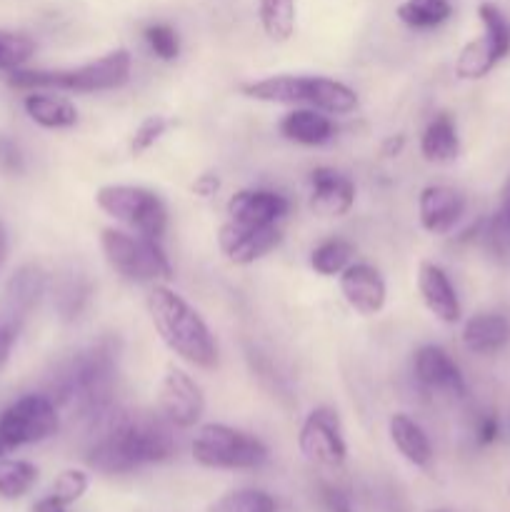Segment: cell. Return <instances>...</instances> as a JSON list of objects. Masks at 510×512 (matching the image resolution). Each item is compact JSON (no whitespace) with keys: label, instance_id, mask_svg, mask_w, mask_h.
Masks as SVG:
<instances>
[{"label":"cell","instance_id":"27","mask_svg":"<svg viewBox=\"0 0 510 512\" xmlns=\"http://www.w3.org/2000/svg\"><path fill=\"white\" fill-rule=\"evenodd\" d=\"M295 0H260L258 18L265 35L275 43H285L295 33Z\"/></svg>","mask_w":510,"mask_h":512},{"label":"cell","instance_id":"16","mask_svg":"<svg viewBox=\"0 0 510 512\" xmlns=\"http://www.w3.org/2000/svg\"><path fill=\"white\" fill-rule=\"evenodd\" d=\"M340 293L358 315H375L385 308L388 288L378 268L368 263H350L340 273Z\"/></svg>","mask_w":510,"mask_h":512},{"label":"cell","instance_id":"13","mask_svg":"<svg viewBox=\"0 0 510 512\" xmlns=\"http://www.w3.org/2000/svg\"><path fill=\"white\" fill-rule=\"evenodd\" d=\"M45 285H48V278H45V270L40 265H20L10 275L3 295H0V320L13 325L15 330L23 328L25 318L33 313V308L43 298Z\"/></svg>","mask_w":510,"mask_h":512},{"label":"cell","instance_id":"12","mask_svg":"<svg viewBox=\"0 0 510 512\" xmlns=\"http://www.w3.org/2000/svg\"><path fill=\"white\" fill-rule=\"evenodd\" d=\"M158 408L160 415L173 425L175 430H188L200 423L205 413L203 388L195 383L188 370L170 363L165 368L163 380L158 388Z\"/></svg>","mask_w":510,"mask_h":512},{"label":"cell","instance_id":"17","mask_svg":"<svg viewBox=\"0 0 510 512\" xmlns=\"http://www.w3.org/2000/svg\"><path fill=\"white\" fill-rule=\"evenodd\" d=\"M465 205H468V200L458 188L428 185V188L420 190L418 198L420 225L433 235L450 233L465 215Z\"/></svg>","mask_w":510,"mask_h":512},{"label":"cell","instance_id":"40","mask_svg":"<svg viewBox=\"0 0 510 512\" xmlns=\"http://www.w3.org/2000/svg\"><path fill=\"white\" fill-rule=\"evenodd\" d=\"M18 333H20V330H15L13 325H8V323H3V320H0V370L8 365L10 353H13V345H15V338H18Z\"/></svg>","mask_w":510,"mask_h":512},{"label":"cell","instance_id":"14","mask_svg":"<svg viewBox=\"0 0 510 512\" xmlns=\"http://www.w3.org/2000/svg\"><path fill=\"white\" fill-rule=\"evenodd\" d=\"M280 240H283V233L278 230V225L255 228V225H240L228 220L218 230L220 250L235 265H250L255 260L265 258V255L278 248Z\"/></svg>","mask_w":510,"mask_h":512},{"label":"cell","instance_id":"24","mask_svg":"<svg viewBox=\"0 0 510 512\" xmlns=\"http://www.w3.org/2000/svg\"><path fill=\"white\" fill-rule=\"evenodd\" d=\"M388 435L390 443L395 445V450H398L410 465H415V468H428V465L433 463V445H430V438L410 415L395 413L393 418L388 420Z\"/></svg>","mask_w":510,"mask_h":512},{"label":"cell","instance_id":"8","mask_svg":"<svg viewBox=\"0 0 510 512\" xmlns=\"http://www.w3.org/2000/svg\"><path fill=\"white\" fill-rule=\"evenodd\" d=\"M95 203L105 215L145 238L163 240L168 230V208L163 198L140 185H103L95 193Z\"/></svg>","mask_w":510,"mask_h":512},{"label":"cell","instance_id":"36","mask_svg":"<svg viewBox=\"0 0 510 512\" xmlns=\"http://www.w3.org/2000/svg\"><path fill=\"white\" fill-rule=\"evenodd\" d=\"M168 128H170L168 118H163V115H148V118L135 128L133 140H130V150H133V155H140L145 153V150L153 148V145L163 138Z\"/></svg>","mask_w":510,"mask_h":512},{"label":"cell","instance_id":"25","mask_svg":"<svg viewBox=\"0 0 510 512\" xmlns=\"http://www.w3.org/2000/svg\"><path fill=\"white\" fill-rule=\"evenodd\" d=\"M420 153L428 163H453L460 155V138L455 120L448 113H440L425 125L420 135Z\"/></svg>","mask_w":510,"mask_h":512},{"label":"cell","instance_id":"10","mask_svg":"<svg viewBox=\"0 0 510 512\" xmlns=\"http://www.w3.org/2000/svg\"><path fill=\"white\" fill-rule=\"evenodd\" d=\"M60 428V410L50 400V395L30 393L13 400L8 408L0 413V435L10 450H18L23 445L43 443L53 438Z\"/></svg>","mask_w":510,"mask_h":512},{"label":"cell","instance_id":"28","mask_svg":"<svg viewBox=\"0 0 510 512\" xmlns=\"http://www.w3.org/2000/svg\"><path fill=\"white\" fill-rule=\"evenodd\" d=\"M355 245L345 238H328L320 245H315L310 253V268L318 275L333 278L340 275L350 263H353Z\"/></svg>","mask_w":510,"mask_h":512},{"label":"cell","instance_id":"7","mask_svg":"<svg viewBox=\"0 0 510 512\" xmlns=\"http://www.w3.org/2000/svg\"><path fill=\"white\" fill-rule=\"evenodd\" d=\"M190 453L200 468L208 470H255L268 460L263 440L223 423L200 425Z\"/></svg>","mask_w":510,"mask_h":512},{"label":"cell","instance_id":"18","mask_svg":"<svg viewBox=\"0 0 510 512\" xmlns=\"http://www.w3.org/2000/svg\"><path fill=\"white\" fill-rule=\"evenodd\" d=\"M355 205V185L348 175L333 168H315L310 173V208L320 218H343Z\"/></svg>","mask_w":510,"mask_h":512},{"label":"cell","instance_id":"41","mask_svg":"<svg viewBox=\"0 0 510 512\" xmlns=\"http://www.w3.org/2000/svg\"><path fill=\"white\" fill-rule=\"evenodd\" d=\"M218 188H220V180H218V175H213V173H203L193 183V193L200 195V198H210V195L218 193Z\"/></svg>","mask_w":510,"mask_h":512},{"label":"cell","instance_id":"6","mask_svg":"<svg viewBox=\"0 0 510 512\" xmlns=\"http://www.w3.org/2000/svg\"><path fill=\"white\" fill-rule=\"evenodd\" d=\"M100 250L110 268L125 280L158 285L173 278V265L165 250L160 248V240L128 233V230L105 228L100 233Z\"/></svg>","mask_w":510,"mask_h":512},{"label":"cell","instance_id":"32","mask_svg":"<svg viewBox=\"0 0 510 512\" xmlns=\"http://www.w3.org/2000/svg\"><path fill=\"white\" fill-rule=\"evenodd\" d=\"M483 238L488 240L495 253H508L510 250V175L500 188L498 208L483 223Z\"/></svg>","mask_w":510,"mask_h":512},{"label":"cell","instance_id":"22","mask_svg":"<svg viewBox=\"0 0 510 512\" xmlns=\"http://www.w3.org/2000/svg\"><path fill=\"white\" fill-rule=\"evenodd\" d=\"M23 110L35 125L45 130H68L78 123V110L68 98L50 90H30L23 98Z\"/></svg>","mask_w":510,"mask_h":512},{"label":"cell","instance_id":"1","mask_svg":"<svg viewBox=\"0 0 510 512\" xmlns=\"http://www.w3.org/2000/svg\"><path fill=\"white\" fill-rule=\"evenodd\" d=\"M173 430L163 415H138L113 405L88 423L85 463L105 475H123L143 465L165 463L178 453Z\"/></svg>","mask_w":510,"mask_h":512},{"label":"cell","instance_id":"31","mask_svg":"<svg viewBox=\"0 0 510 512\" xmlns=\"http://www.w3.org/2000/svg\"><path fill=\"white\" fill-rule=\"evenodd\" d=\"M205 512H278V505H275L273 495L265 490L238 488L213 500Z\"/></svg>","mask_w":510,"mask_h":512},{"label":"cell","instance_id":"26","mask_svg":"<svg viewBox=\"0 0 510 512\" xmlns=\"http://www.w3.org/2000/svg\"><path fill=\"white\" fill-rule=\"evenodd\" d=\"M93 298V280L80 270L70 268L55 280L53 305L63 320H78Z\"/></svg>","mask_w":510,"mask_h":512},{"label":"cell","instance_id":"39","mask_svg":"<svg viewBox=\"0 0 510 512\" xmlns=\"http://www.w3.org/2000/svg\"><path fill=\"white\" fill-rule=\"evenodd\" d=\"M500 435V423L493 413H485L478 418V425H475V443L478 445H493Z\"/></svg>","mask_w":510,"mask_h":512},{"label":"cell","instance_id":"9","mask_svg":"<svg viewBox=\"0 0 510 512\" xmlns=\"http://www.w3.org/2000/svg\"><path fill=\"white\" fill-rule=\"evenodd\" d=\"M478 18L483 35L470 40L455 60V73L463 80H480L510 53V20L498 5L480 3Z\"/></svg>","mask_w":510,"mask_h":512},{"label":"cell","instance_id":"43","mask_svg":"<svg viewBox=\"0 0 510 512\" xmlns=\"http://www.w3.org/2000/svg\"><path fill=\"white\" fill-rule=\"evenodd\" d=\"M403 145H405L403 135H398V138H388L383 143V153L388 155V158H393V155H398L400 150H403Z\"/></svg>","mask_w":510,"mask_h":512},{"label":"cell","instance_id":"5","mask_svg":"<svg viewBox=\"0 0 510 512\" xmlns=\"http://www.w3.org/2000/svg\"><path fill=\"white\" fill-rule=\"evenodd\" d=\"M240 90L260 103L308 105L328 115H348L358 108V93L350 85L323 75H273L243 83Z\"/></svg>","mask_w":510,"mask_h":512},{"label":"cell","instance_id":"34","mask_svg":"<svg viewBox=\"0 0 510 512\" xmlns=\"http://www.w3.org/2000/svg\"><path fill=\"white\" fill-rule=\"evenodd\" d=\"M143 38L148 43L150 53L155 58L165 60V63H170V60H175L180 55V38L168 23H150L143 30Z\"/></svg>","mask_w":510,"mask_h":512},{"label":"cell","instance_id":"29","mask_svg":"<svg viewBox=\"0 0 510 512\" xmlns=\"http://www.w3.org/2000/svg\"><path fill=\"white\" fill-rule=\"evenodd\" d=\"M450 13L453 8L448 0H405L398 5V18L415 30L438 28L450 18Z\"/></svg>","mask_w":510,"mask_h":512},{"label":"cell","instance_id":"33","mask_svg":"<svg viewBox=\"0 0 510 512\" xmlns=\"http://www.w3.org/2000/svg\"><path fill=\"white\" fill-rule=\"evenodd\" d=\"M35 40L25 33H13V30L0 28V73L18 70L33 58Z\"/></svg>","mask_w":510,"mask_h":512},{"label":"cell","instance_id":"42","mask_svg":"<svg viewBox=\"0 0 510 512\" xmlns=\"http://www.w3.org/2000/svg\"><path fill=\"white\" fill-rule=\"evenodd\" d=\"M33 512H68V505H65L63 500H58L53 493H50V495H45V498H40L38 503L33 505Z\"/></svg>","mask_w":510,"mask_h":512},{"label":"cell","instance_id":"2","mask_svg":"<svg viewBox=\"0 0 510 512\" xmlns=\"http://www.w3.org/2000/svg\"><path fill=\"white\" fill-rule=\"evenodd\" d=\"M120 343L113 335L93 340L75 350L50 380V400L60 413H70L85 425L113 408L115 383H118Z\"/></svg>","mask_w":510,"mask_h":512},{"label":"cell","instance_id":"30","mask_svg":"<svg viewBox=\"0 0 510 512\" xmlns=\"http://www.w3.org/2000/svg\"><path fill=\"white\" fill-rule=\"evenodd\" d=\"M38 483V468L28 460L0 458V498L18 500Z\"/></svg>","mask_w":510,"mask_h":512},{"label":"cell","instance_id":"45","mask_svg":"<svg viewBox=\"0 0 510 512\" xmlns=\"http://www.w3.org/2000/svg\"><path fill=\"white\" fill-rule=\"evenodd\" d=\"M8 453H13V450H10V445L5 443L3 435H0V458H8Z\"/></svg>","mask_w":510,"mask_h":512},{"label":"cell","instance_id":"15","mask_svg":"<svg viewBox=\"0 0 510 512\" xmlns=\"http://www.w3.org/2000/svg\"><path fill=\"white\" fill-rule=\"evenodd\" d=\"M413 373L415 380L433 393L450 395V398L468 395V385H465L458 363L440 345H420L415 350Z\"/></svg>","mask_w":510,"mask_h":512},{"label":"cell","instance_id":"44","mask_svg":"<svg viewBox=\"0 0 510 512\" xmlns=\"http://www.w3.org/2000/svg\"><path fill=\"white\" fill-rule=\"evenodd\" d=\"M5 258H8V233H5V225L0 223V270H3Z\"/></svg>","mask_w":510,"mask_h":512},{"label":"cell","instance_id":"37","mask_svg":"<svg viewBox=\"0 0 510 512\" xmlns=\"http://www.w3.org/2000/svg\"><path fill=\"white\" fill-rule=\"evenodd\" d=\"M25 170V155L8 135H0V173L20 175Z\"/></svg>","mask_w":510,"mask_h":512},{"label":"cell","instance_id":"4","mask_svg":"<svg viewBox=\"0 0 510 512\" xmlns=\"http://www.w3.org/2000/svg\"><path fill=\"white\" fill-rule=\"evenodd\" d=\"M133 58L125 48L110 50L98 60L78 65V68L58 70H28L18 68L5 75L10 88L18 90H58V93H103L118 90L130 80Z\"/></svg>","mask_w":510,"mask_h":512},{"label":"cell","instance_id":"3","mask_svg":"<svg viewBox=\"0 0 510 512\" xmlns=\"http://www.w3.org/2000/svg\"><path fill=\"white\" fill-rule=\"evenodd\" d=\"M148 315L170 353L200 370L218 365V345L210 328L183 295L168 285H153L148 293Z\"/></svg>","mask_w":510,"mask_h":512},{"label":"cell","instance_id":"46","mask_svg":"<svg viewBox=\"0 0 510 512\" xmlns=\"http://www.w3.org/2000/svg\"><path fill=\"white\" fill-rule=\"evenodd\" d=\"M430 512H450V510H443V508H440V510H430Z\"/></svg>","mask_w":510,"mask_h":512},{"label":"cell","instance_id":"38","mask_svg":"<svg viewBox=\"0 0 510 512\" xmlns=\"http://www.w3.org/2000/svg\"><path fill=\"white\" fill-rule=\"evenodd\" d=\"M320 503H323L325 512H353V503H350L348 493L328 483L320 485Z\"/></svg>","mask_w":510,"mask_h":512},{"label":"cell","instance_id":"23","mask_svg":"<svg viewBox=\"0 0 510 512\" xmlns=\"http://www.w3.org/2000/svg\"><path fill=\"white\" fill-rule=\"evenodd\" d=\"M280 135L298 145H325L335 135L333 120L328 113L315 108H295L280 120Z\"/></svg>","mask_w":510,"mask_h":512},{"label":"cell","instance_id":"11","mask_svg":"<svg viewBox=\"0 0 510 512\" xmlns=\"http://www.w3.org/2000/svg\"><path fill=\"white\" fill-rule=\"evenodd\" d=\"M298 448L308 463L330 470L343 468L348 458V445H345L338 413L330 408H315L300 425Z\"/></svg>","mask_w":510,"mask_h":512},{"label":"cell","instance_id":"19","mask_svg":"<svg viewBox=\"0 0 510 512\" xmlns=\"http://www.w3.org/2000/svg\"><path fill=\"white\" fill-rule=\"evenodd\" d=\"M228 220L240 225H278L290 213V200L275 190H238L225 205Z\"/></svg>","mask_w":510,"mask_h":512},{"label":"cell","instance_id":"35","mask_svg":"<svg viewBox=\"0 0 510 512\" xmlns=\"http://www.w3.org/2000/svg\"><path fill=\"white\" fill-rule=\"evenodd\" d=\"M88 485H90V478L85 470L68 468L53 480V490H50V493H53L58 500H63V503L70 508V505L78 503V500L88 493Z\"/></svg>","mask_w":510,"mask_h":512},{"label":"cell","instance_id":"20","mask_svg":"<svg viewBox=\"0 0 510 512\" xmlns=\"http://www.w3.org/2000/svg\"><path fill=\"white\" fill-rule=\"evenodd\" d=\"M418 293L423 305L445 325H455L460 320V300L450 283L448 273L440 265L423 260L418 268Z\"/></svg>","mask_w":510,"mask_h":512},{"label":"cell","instance_id":"21","mask_svg":"<svg viewBox=\"0 0 510 512\" xmlns=\"http://www.w3.org/2000/svg\"><path fill=\"white\" fill-rule=\"evenodd\" d=\"M465 350L475 355H493L510 343V320L500 313H478L463 328Z\"/></svg>","mask_w":510,"mask_h":512}]
</instances>
